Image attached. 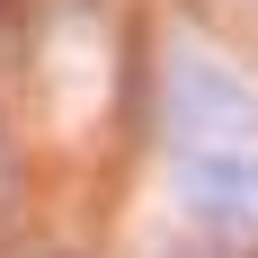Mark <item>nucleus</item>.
<instances>
[{"label":"nucleus","mask_w":258,"mask_h":258,"mask_svg":"<svg viewBox=\"0 0 258 258\" xmlns=\"http://www.w3.org/2000/svg\"><path fill=\"white\" fill-rule=\"evenodd\" d=\"M160 152L196 223L258 240V89L196 36H169L160 53Z\"/></svg>","instance_id":"f257e3e1"}]
</instances>
